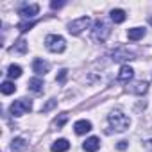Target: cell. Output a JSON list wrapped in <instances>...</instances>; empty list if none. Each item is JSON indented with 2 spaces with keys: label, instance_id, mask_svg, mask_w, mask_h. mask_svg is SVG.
<instances>
[{
  "label": "cell",
  "instance_id": "6da1fadb",
  "mask_svg": "<svg viewBox=\"0 0 152 152\" xmlns=\"http://www.w3.org/2000/svg\"><path fill=\"white\" fill-rule=\"evenodd\" d=\"M107 122H109L111 129H115L116 132H124V131H127L129 125H131L129 116H125L122 111H113V113L107 116Z\"/></svg>",
  "mask_w": 152,
  "mask_h": 152
},
{
  "label": "cell",
  "instance_id": "7a4b0ae2",
  "mask_svg": "<svg viewBox=\"0 0 152 152\" xmlns=\"http://www.w3.org/2000/svg\"><path fill=\"white\" fill-rule=\"evenodd\" d=\"M109 34H111L109 23L104 22V20H97L95 25H93V31H91V38H93L95 41H99V43H104V41L109 38Z\"/></svg>",
  "mask_w": 152,
  "mask_h": 152
},
{
  "label": "cell",
  "instance_id": "3957f363",
  "mask_svg": "<svg viewBox=\"0 0 152 152\" xmlns=\"http://www.w3.org/2000/svg\"><path fill=\"white\" fill-rule=\"evenodd\" d=\"M45 47L50 50V52H64L66 48V41L63 36H57V34H48L45 38Z\"/></svg>",
  "mask_w": 152,
  "mask_h": 152
},
{
  "label": "cell",
  "instance_id": "277c9868",
  "mask_svg": "<svg viewBox=\"0 0 152 152\" xmlns=\"http://www.w3.org/2000/svg\"><path fill=\"white\" fill-rule=\"evenodd\" d=\"M32 109V102L29 100V99H20V100H15L13 104H11V115L13 116H22V115H25V113H29Z\"/></svg>",
  "mask_w": 152,
  "mask_h": 152
},
{
  "label": "cell",
  "instance_id": "5b68a950",
  "mask_svg": "<svg viewBox=\"0 0 152 152\" xmlns=\"http://www.w3.org/2000/svg\"><path fill=\"white\" fill-rule=\"evenodd\" d=\"M90 25H91V18L90 16H81V18H77V20H73V22L68 23V32L70 34H81Z\"/></svg>",
  "mask_w": 152,
  "mask_h": 152
},
{
  "label": "cell",
  "instance_id": "8992f818",
  "mask_svg": "<svg viewBox=\"0 0 152 152\" xmlns=\"http://www.w3.org/2000/svg\"><path fill=\"white\" fill-rule=\"evenodd\" d=\"M111 59L116 61V63H124V61H132V59H136V57H134V54H132L129 48L118 47V48H115V50L111 52Z\"/></svg>",
  "mask_w": 152,
  "mask_h": 152
},
{
  "label": "cell",
  "instance_id": "52a82bcc",
  "mask_svg": "<svg viewBox=\"0 0 152 152\" xmlns=\"http://www.w3.org/2000/svg\"><path fill=\"white\" fill-rule=\"evenodd\" d=\"M38 11H39V6L38 4H25V6H22L20 9H18V15L22 16V18H34L36 15H38Z\"/></svg>",
  "mask_w": 152,
  "mask_h": 152
},
{
  "label": "cell",
  "instance_id": "ba28073f",
  "mask_svg": "<svg viewBox=\"0 0 152 152\" xmlns=\"http://www.w3.org/2000/svg\"><path fill=\"white\" fill-rule=\"evenodd\" d=\"M132 77H134V70H132L129 64H124V66L120 68V73H118V81H120V83H129Z\"/></svg>",
  "mask_w": 152,
  "mask_h": 152
},
{
  "label": "cell",
  "instance_id": "9c48e42d",
  "mask_svg": "<svg viewBox=\"0 0 152 152\" xmlns=\"http://www.w3.org/2000/svg\"><path fill=\"white\" fill-rule=\"evenodd\" d=\"M83 148H84L86 152H97V150L100 148V140H99L97 136H91V138H88V140L83 143Z\"/></svg>",
  "mask_w": 152,
  "mask_h": 152
},
{
  "label": "cell",
  "instance_id": "30bf717a",
  "mask_svg": "<svg viewBox=\"0 0 152 152\" xmlns=\"http://www.w3.org/2000/svg\"><path fill=\"white\" fill-rule=\"evenodd\" d=\"M32 70H34L38 75H45V73L50 70V64H48L47 61H43V59H34V63H32Z\"/></svg>",
  "mask_w": 152,
  "mask_h": 152
},
{
  "label": "cell",
  "instance_id": "8fae6325",
  "mask_svg": "<svg viewBox=\"0 0 152 152\" xmlns=\"http://www.w3.org/2000/svg\"><path fill=\"white\" fill-rule=\"evenodd\" d=\"M147 90H148V83H145V81H138L127 88V91L136 93V95H143V93H147Z\"/></svg>",
  "mask_w": 152,
  "mask_h": 152
},
{
  "label": "cell",
  "instance_id": "7c38bea8",
  "mask_svg": "<svg viewBox=\"0 0 152 152\" xmlns=\"http://www.w3.org/2000/svg\"><path fill=\"white\" fill-rule=\"evenodd\" d=\"M73 129H75V134H86L91 131V122L90 120H79V122H75Z\"/></svg>",
  "mask_w": 152,
  "mask_h": 152
},
{
  "label": "cell",
  "instance_id": "4fadbf2b",
  "mask_svg": "<svg viewBox=\"0 0 152 152\" xmlns=\"http://www.w3.org/2000/svg\"><path fill=\"white\" fill-rule=\"evenodd\" d=\"M70 148V141L61 138V140H56L54 145H52V152H66Z\"/></svg>",
  "mask_w": 152,
  "mask_h": 152
},
{
  "label": "cell",
  "instance_id": "5bb4252c",
  "mask_svg": "<svg viewBox=\"0 0 152 152\" xmlns=\"http://www.w3.org/2000/svg\"><path fill=\"white\" fill-rule=\"evenodd\" d=\"M127 36H129V39H131V41H138V39H141V38L145 36V29H141V27H134V29H129Z\"/></svg>",
  "mask_w": 152,
  "mask_h": 152
},
{
  "label": "cell",
  "instance_id": "9a60e30c",
  "mask_svg": "<svg viewBox=\"0 0 152 152\" xmlns=\"http://www.w3.org/2000/svg\"><path fill=\"white\" fill-rule=\"evenodd\" d=\"M43 81L39 79V77H32L31 81H29V90H32L34 93H41L43 91Z\"/></svg>",
  "mask_w": 152,
  "mask_h": 152
},
{
  "label": "cell",
  "instance_id": "2e32d148",
  "mask_svg": "<svg viewBox=\"0 0 152 152\" xmlns=\"http://www.w3.org/2000/svg\"><path fill=\"white\" fill-rule=\"evenodd\" d=\"M25 147H27L25 138H15V140L11 141V150H13V152H20V150H23Z\"/></svg>",
  "mask_w": 152,
  "mask_h": 152
},
{
  "label": "cell",
  "instance_id": "e0dca14e",
  "mask_svg": "<svg viewBox=\"0 0 152 152\" xmlns=\"http://www.w3.org/2000/svg\"><path fill=\"white\" fill-rule=\"evenodd\" d=\"M111 20H113L115 23H122V22L125 20V11H124V9H113V11H111Z\"/></svg>",
  "mask_w": 152,
  "mask_h": 152
},
{
  "label": "cell",
  "instance_id": "ac0fdd59",
  "mask_svg": "<svg viewBox=\"0 0 152 152\" xmlns=\"http://www.w3.org/2000/svg\"><path fill=\"white\" fill-rule=\"evenodd\" d=\"M11 52H18V54H25L27 52V41L25 39H18L16 45L11 47Z\"/></svg>",
  "mask_w": 152,
  "mask_h": 152
},
{
  "label": "cell",
  "instance_id": "d6986e66",
  "mask_svg": "<svg viewBox=\"0 0 152 152\" xmlns=\"http://www.w3.org/2000/svg\"><path fill=\"white\" fill-rule=\"evenodd\" d=\"M0 90H2V93H4V95H11V93H15V91H16V86H15L11 81H6V83L0 84Z\"/></svg>",
  "mask_w": 152,
  "mask_h": 152
},
{
  "label": "cell",
  "instance_id": "ffe728a7",
  "mask_svg": "<svg viewBox=\"0 0 152 152\" xmlns=\"http://www.w3.org/2000/svg\"><path fill=\"white\" fill-rule=\"evenodd\" d=\"M7 75H9V79H18L20 75H22V66H18V64H11L9 70H7Z\"/></svg>",
  "mask_w": 152,
  "mask_h": 152
},
{
  "label": "cell",
  "instance_id": "44dd1931",
  "mask_svg": "<svg viewBox=\"0 0 152 152\" xmlns=\"http://www.w3.org/2000/svg\"><path fill=\"white\" fill-rule=\"evenodd\" d=\"M34 23H36V22H23V23H18V31H20V32H27V31H31V29L34 27Z\"/></svg>",
  "mask_w": 152,
  "mask_h": 152
},
{
  "label": "cell",
  "instance_id": "7402d4cb",
  "mask_svg": "<svg viewBox=\"0 0 152 152\" xmlns=\"http://www.w3.org/2000/svg\"><path fill=\"white\" fill-rule=\"evenodd\" d=\"M66 120H68V115H61L59 118H56V120H54V124H52V125H54V127H57V129H61V127L66 124Z\"/></svg>",
  "mask_w": 152,
  "mask_h": 152
},
{
  "label": "cell",
  "instance_id": "603a6c76",
  "mask_svg": "<svg viewBox=\"0 0 152 152\" xmlns=\"http://www.w3.org/2000/svg\"><path fill=\"white\" fill-rule=\"evenodd\" d=\"M56 104H57V102H56L54 99H52V100H48V102H47V104H45V106L41 107V113H47V111H50V109H52V107H54Z\"/></svg>",
  "mask_w": 152,
  "mask_h": 152
},
{
  "label": "cell",
  "instance_id": "cb8c5ba5",
  "mask_svg": "<svg viewBox=\"0 0 152 152\" xmlns=\"http://www.w3.org/2000/svg\"><path fill=\"white\" fill-rule=\"evenodd\" d=\"M66 75H68V70H66V68H63V70L59 72V75H57V83H64Z\"/></svg>",
  "mask_w": 152,
  "mask_h": 152
},
{
  "label": "cell",
  "instance_id": "d4e9b609",
  "mask_svg": "<svg viewBox=\"0 0 152 152\" xmlns=\"http://www.w3.org/2000/svg\"><path fill=\"white\" fill-rule=\"evenodd\" d=\"M143 147H145L148 152H152V138H147V140L143 141Z\"/></svg>",
  "mask_w": 152,
  "mask_h": 152
},
{
  "label": "cell",
  "instance_id": "484cf974",
  "mask_svg": "<svg viewBox=\"0 0 152 152\" xmlns=\"http://www.w3.org/2000/svg\"><path fill=\"white\" fill-rule=\"evenodd\" d=\"M64 6V2L61 0V2H57V0H54V2H50V7L52 9H59V7H63Z\"/></svg>",
  "mask_w": 152,
  "mask_h": 152
},
{
  "label": "cell",
  "instance_id": "4316f807",
  "mask_svg": "<svg viewBox=\"0 0 152 152\" xmlns=\"http://www.w3.org/2000/svg\"><path fill=\"white\" fill-rule=\"evenodd\" d=\"M125 148H127V141H125V140L118 141V150H125Z\"/></svg>",
  "mask_w": 152,
  "mask_h": 152
},
{
  "label": "cell",
  "instance_id": "83f0119b",
  "mask_svg": "<svg viewBox=\"0 0 152 152\" xmlns=\"http://www.w3.org/2000/svg\"><path fill=\"white\" fill-rule=\"evenodd\" d=\"M148 22H150V25H152V16H150V18H148Z\"/></svg>",
  "mask_w": 152,
  "mask_h": 152
}]
</instances>
